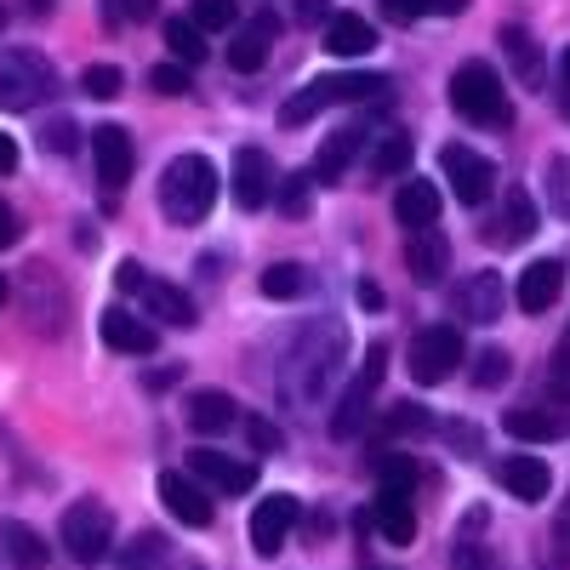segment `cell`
I'll return each mask as SVG.
<instances>
[{"instance_id":"6da1fadb","label":"cell","mask_w":570,"mask_h":570,"mask_svg":"<svg viewBox=\"0 0 570 570\" xmlns=\"http://www.w3.org/2000/svg\"><path fill=\"white\" fill-rule=\"evenodd\" d=\"M217 183L223 177H217V166L206 155H177L166 166V177H160V212L171 223H183V228L206 223L212 206H217Z\"/></svg>"},{"instance_id":"7a4b0ae2","label":"cell","mask_w":570,"mask_h":570,"mask_svg":"<svg viewBox=\"0 0 570 570\" xmlns=\"http://www.w3.org/2000/svg\"><path fill=\"white\" fill-rule=\"evenodd\" d=\"M389 91V75H371V69H354V75H320V80H308L297 98H285V109H279V126L285 131H297V126H308L320 109H337V104H371V98H383Z\"/></svg>"},{"instance_id":"3957f363","label":"cell","mask_w":570,"mask_h":570,"mask_svg":"<svg viewBox=\"0 0 570 570\" xmlns=\"http://www.w3.org/2000/svg\"><path fill=\"white\" fill-rule=\"evenodd\" d=\"M451 109L468 120V126H508L513 120V104L502 91V75L485 63V58H468L456 75H451Z\"/></svg>"},{"instance_id":"277c9868","label":"cell","mask_w":570,"mask_h":570,"mask_svg":"<svg viewBox=\"0 0 570 570\" xmlns=\"http://www.w3.org/2000/svg\"><path fill=\"white\" fill-rule=\"evenodd\" d=\"M52 91H58V75L40 52H23V46L0 52V109H35Z\"/></svg>"},{"instance_id":"5b68a950","label":"cell","mask_w":570,"mask_h":570,"mask_svg":"<svg viewBox=\"0 0 570 570\" xmlns=\"http://www.w3.org/2000/svg\"><path fill=\"white\" fill-rule=\"evenodd\" d=\"M383 360H389V343H371V348H365L360 376L337 394V411H331V440H354V434H365V422H371V400H376V383H383Z\"/></svg>"},{"instance_id":"8992f818","label":"cell","mask_w":570,"mask_h":570,"mask_svg":"<svg viewBox=\"0 0 570 570\" xmlns=\"http://www.w3.org/2000/svg\"><path fill=\"white\" fill-rule=\"evenodd\" d=\"M405 365H411V376H416L422 389L451 383L456 365H462V331H456V325H422L416 343H411V354H405Z\"/></svg>"},{"instance_id":"52a82bcc","label":"cell","mask_w":570,"mask_h":570,"mask_svg":"<svg viewBox=\"0 0 570 570\" xmlns=\"http://www.w3.org/2000/svg\"><path fill=\"white\" fill-rule=\"evenodd\" d=\"M63 548H69V559L75 564H104L109 559V548H115V519H109V508L104 502H75L69 513H63Z\"/></svg>"},{"instance_id":"ba28073f","label":"cell","mask_w":570,"mask_h":570,"mask_svg":"<svg viewBox=\"0 0 570 570\" xmlns=\"http://www.w3.org/2000/svg\"><path fill=\"white\" fill-rule=\"evenodd\" d=\"M440 166H445V183H451V195L462 206H485L497 195V166L480 149H468V142H445Z\"/></svg>"},{"instance_id":"9c48e42d","label":"cell","mask_w":570,"mask_h":570,"mask_svg":"<svg viewBox=\"0 0 570 570\" xmlns=\"http://www.w3.org/2000/svg\"><path fill=\"white\" fill-rule=\"evenodd\" d=\"M297 519H303V508H297L292 491H268V497L252 508V525H246L252 553H257V559H279V553H285V537L297 531Z\"/></svg>"},{"instance_id":"30bf717a","label":"cell","mask_w":570,"mask_h":570,"mask_svg":"<svg viewBox=\"0 0 570 570\" xmlns=\"http://www.w3.org/2000/svg\"><path fill=\"white\" fill-rule=\"evenodd\" d=\"M285 365H292V371H303V365H308V376H303V383H297L292 394H285V400H292V405H314L331 383H337V365H343V337H331V343H325V354H314V331H303V337L292 343V360H285Z\"/></svg>"},{"instance_id":"8fae6325","label":"cell","mask_w":570,"mask_h":570,"mask_svg":"<svg viewBox=\"0 0 570 570\" xmlns=\"http://www.w3.org/2000/svg\"><path fill=\"white\" fill-rule=\"evenodd\" d=\"M188 473L206 485V491H223V497H246L257 485V462H240V456H223L212 445L188 451Z\"/></svg>"},{"instance_id":"7c38bea8","label":"cell","mask_w":570,"mask_h":570,"mask_svg":"<svg viewBox=\"0 0 570 570\" xmlns=\"http://www.w3.org/2000/svg\"><path fill=\"white\" fill-rule=\"evenodd\" d=\"M160 502H166V513L177 519V525H188V531H206L212 513H217L212 491L195 480V473H160Z\"/></svg>"},{"instance_id":"4fadbf2b","label":"cell","mask_w":570,"mask_h":570,"mask_svg":"<svg viewBox=\"0 0 570 570\" xmlns=\"http://www.w3.org/2000/svg\"><path fill=\"white\" fill-rule=\"evenodd\" d=\"M91 155H98V183L109 195L131 183V166H137V149H131V131L126 126H98L91 131Z\"/></svg>"},{"instance_id":"5bb4252c","label":"cell","mask_w":570,"mask_h":570,"mask_svg":"<svg viewBox=\"0 0 570 570\" xmlns=\"http://www.w3.org/2000/svg\"><path fill=\"white\" fill-rule=\"evenodd\" d=\"M98 337L115 348V354H155L160 348V331L142 320V314H131V308H104V320H98Z\"/></svg>"},{"instance_id":"9a60e30c","label":"cell","mask_w":570,"mask_h":570,"mask_svg":"<svg viewBox=\"0 0 570 570\" xmlns=\"http://www.w3.org/2000/svg\"><path fill=\"white\" fill-rule=\"evenodd\" d=\"M268 200H274V160L263 149H240L234 155V206L257 212Z\"/></svg>"},{"instance_id":"2e32d148","label":"cell","mask_w":570,"mask_h":570,"mask_svg":"<svg viewBox=\"0 0 570 570\" xmlns=\"http://www.w3.org/2000/svg\"><path fill=\"white\" fill-rule=\"evenodd\" d=\"M365 137H371V126H343V131H331V137L320 142V155H314V183H348V166L360 160Z\"/></svg>"},{"instance_id":"e0dca14e","label":"cell","mask_w":570,"mask_h":570,"mask_svg":"<svg viewBox=\"0 0 570 570\" xmlns=\"http://www.w3.org/2000/svg\"><path fill=\"white\" fill-rule=\"evenodd\" d=\"M371 525L383 531V542H394V548H411V542H416L411 491H389V485H376V497H371Z\"/></svg>"},{"instance_id":"ac0fdd59","label":"cell","mask_w":570,"mask_h":570,"mask_svg":"<svg viewBox=\"0 0 570 570\" xmlns=\"http://www.w3.org/2000/svg\"><path fill=\"white\" fill-rule=\"evenodd\" d=\"M405 268L416 285H440L451 268V240L440 228H411V246H405Z\"/></svg>"},{"instance_id":"d6986e66","label":"cell","mask_w":570,"mask_h":570,"mask_svg":"<svg viewBox=\"0 0 570 570\" xmlns=\"http://www.w3.org/2000/svg\"><path fill=\"white\" fill-rule=\"evenodd\" d=\"M137 297H142V308H149L155 320H166V325H177V331L200 325V308H195V297H188L183 285H166V279H149V274H142Z\"/></svg>"},{"instance_id":"ffe728a7","label":"cell","mask_w":570,"mask_h":570,"mask_svg":"<svg viewBox=\"0 0 570 570\" xmlns=\"http://www.w3.org/2000/svg\"><path fill=\"white\" fill-rule=\"evenodd\" d=\"M274 35H279V18H274V12H257L240 35H234V46H228V69H234V75H257V69L268 63Z\"/></svg>"},{"instance_id":"44dd1931","label":"cell","mask_w":570,"mask_h":570,"mask_svg":"<svg viewBox=\"0 0 570 570\" xmlns=\"http://www.w3.org/2000/svg\"><path fill=\"white\" fill-rule=\"evenodd\" d=\"M559 292H564V263H553V257H537L525 274H519V308L525 314H548L553 303H559Z\"/></svg>"},{"instance_id":"7402d4cb","label":"cell","mask_w":570,"mask_h":570,"mask_svg":"<svg viewBox=\"0 0 570 570\" xmlns=\"http://www.w3.org/2000/svg\"><path fill=\"white\" fill-rule=\"evenodd\" d=\"M497 480H502V491L519 497V502H542V497L553 491V473H548L542 456H502V462H497Z\"/></svg>"},{"instance_id":"603a6c76","label":"cell","mask_w":570,"mask_h":570,"mask_svg":"<svg viewBox=\"0 0 570 570\" xmlns=\"http://www.w3.org/2000/svg\"><path fill=\"white\" fill-rule=\"evenodd\" d=\"M183 416H188V428H195V434H228L234 422H240V405H234L223 389H195L188 394V405H183Z\"/></svg>"},{"instance_id":"cb8c5ba5","label":"cell","mask_w":570,"mask_h":570,"mask_svg":"<svg viewBox=\"0 0 570 570\" xmlns=\"http://www.w3.org/2000/svg\"><path fill=\"white\" fill-rule=\"evenodd\" d=\"M371 46H376V29L360 12H331L325 18V52L331 58H365Z\"/></svg>"},{"instance_id":"d4e9b609","label":"cell","mask_w":570,"mask_h":570,"mask_svg":"<svg viewBox=\"0 0 570 570\" xmlns=\"http://www.w3.org/2000/svg\"><path fill=\"white\" fill-rule=\"evenodd\" d=\"M394 217L405 228H440V183H400V195H394Z\"/></svg>"},{"instance_id":"484cf974","label":"cell","mask_w":570,"mask_h":570,"mask_svg":"<svg viewBox=\"0 0 570 570\" xmlns=\"http://www.w3.org/2000/svg\"><path fill=\"white\" fill-rule=\"evenodd\" d=\"M525 234H537V200H531V188H508V195H502V217L491 223V240L497 246H519Z\"/></svg>"},{"instance_id":"4316f807","label":"cell","mask_w":570,"mask_h":570,"mask_svg":"<svg viewBox=\"0 0 570 570\" xmlns=\"http://www.w3.org/2000/svg\"><path fill=\"white\" fill-rule=\"evenodd\" d=\"M502 303H508V292H502V274H491V268H480L468 285H462V297H456V308H462V320H497L502 314Z\"/></svg>"},{"instance_id":"83f0119b","label":"cell","mask_w":570,"mask_h":570,"mask_svg":"<svg viewBox=\"0 0 570 570\" xmlns=\"http://www.w3.org/2000/svg\"><path fill=\"white\" fill-rule=\"evenodd\" d=\"M502 428H508L513 440H531V445H542V440L570 434V416H553V411H542V405H519V411H508V416H502Z\"/></svg>"},{"instance_id":"f1b7e54d","label":"cell","mask_w":570,"mask_h":570,"mask_svg":"<svg viewBox=\"0 0 570 570\" xmlns=\"http://www.w3.org/2000/svg\"><path fill=\"white\" fill-rule=\"evenodd\" d=\"M0 548H7V559H12V570H46V542H40V531L35 525H23V519H7L0 525Z\"/></svg>"},{"instance_id":"f546056e","label":"cell","mask_w":570,"mask_h":570,"mask_svg":"<svg viewBox=\"0 0 570 570\" xmlns=\"http://www.w3.org/2000/svg\"><path fill=\"white\" fill-rule=\"evenodd\" d=\"M502 52H508V63H513L519 86H542V46L531 40V29L508 23V29H502Z\"/></svg>"},{"instance_id":"4dcf8cb0","label":"cell","mask_w":570,"mask_h":570,"mask_svg":"<svg viewBox=\"0 0 570 570\" xmlns=\"http://www.w3.org/2000/svg\"><path fill=\"white\" fill-rule=\"evenodd\" d=\"M257 285H263V297L292 303V297H303V292H308V268H303V263H268Z\"/></svg>"},{"instance_id":"1f68e13d","label":"cell","mask_w":570,"mask_h":570,"mask_svg":"<svg viewBox=\"0 0 570 570\" xmlns=\"http://www.w3.org/2000/svg\"><path fill=\"white\" fill-rule=\"evenodd\" d=\"M166 52L188 69V63H200L206 58V29H195L188 18H166Z\"/></svg>"},{"instance_id":"d6a6232c","label":"cell","mask_w":570,"mask_h":570,"mask_svg":"<svg viewBox=\"0 0 570 570\" xmlns=\"http://www.w3.org/2000/svg\"><path fill=\"white\" fill-rule=\"evenodd\" d=\"M411 166V137L405 131H383L376 137V155H371V177H394Z\"/></svg>"},{"instance_id":"836d02e7","label":"cell","mask_w":570,"mask_h":570,"mask_svg":"<svg viewBox=\"0 0 570 570\" xmlns=\"http://www.w3.org/2000/svg\"><path fill=\"white\" fill-rule=\"evenodd\" d=\"M383 428H389L394 440H405V434L416 440V434H434V416H428L416 400H394V405H389V416H383Z\"/></svg>"},{"instance_id":"e575fe53","label":"cell","mask_w":570,"mask_h":570,"mask_svg":"<svg viewBox=\"0 0 570 570\" xmlns=\"http://www.w3.org/2000/svg\"><path fill=\"white\" fill-rule=\"evenodd\" d=\"M274 200H279L285 217H308V206H314V171H292L285 183H274Z\"/></svg>"},{"instance_id":"d590c367","label":"cell","mask_w":570,"mask_h":570,"mask_svg":"<svg viewBox=\"0 0 570 570\" xmlns=\"http://www.w3.org/2000/svg\"><path fill=\"white\" fill-rule=\"evenodd\" d=\"M513 376V354L508 348H480L473 354V389H502Z\"/></svg>"},{"instance_id":"8d00e7d4","label":"cell","mask_w":570,"mask_h":570,"mask_svg":"<svg viewBox=\"0 0 570 570\" xmlns=\"http://www.w3.org/2000/svg\"><path fill=\"white\" fill-rule=\"evenodd\" d=\"M234 18H240V7L234 0H188V23L195 29H234Z\"/></svg>"},{"instance_id":"74e56055","label":"cell","mask_w":570,"mask_h":570,"mask_svg":"<svg viewBox=\"0 0 570 570\" xmlns=\"http://www.w3.org/2000/svg\"><path fill=\"white\" fill-rule=\"evenodd\" d=\"M80 91H86V98H98V104H109V98H120V91H126V75L115 63H91L80 75Z\"/></svg>"},{"instance_id":"f35d334b","label":"cell","mask_w":570,"mask_h":570,"mask_svg":"<svg viewBox=\"0 0 570 570\" xmlns=\"http://www.w3.org/2000/svg\"><path fill=\"white\" fill-rule=\"evenodd\" d=\"M149 86L160 91V98H188V91H195V80H188V69H183L177 58L155 63V69H149Z\"/></svg>"},{"instance_id":"ab89813d","label":"cell","mask_w":570,"mask_h":570,"mask_svg":"<svg viewBox=\"0 0 570 570\" xmlns=\"http://www.w3.org/2000/svg\"><path fill=\"white\" fill-rule=\"evenodd\" d=\"M155 564H166V542L155 537V531H142L131 548H126V559H120V570H155Z\"/></svg>"},{"instance_id":"60d3db41","label":"cell","mask_w":570,"mask_h":570,"mask_svg":"<svg viewBox=\"0 0 570 570\" xmlns=\"http://www.w3.org/2000/svg\"><path fill=\"white\" fill-rule=\"evenodd\" d=\"M376 480H383L389 491H411V485H416V462H411V456H389V451H383V456H376Z\"/></svg>"},{"instance_id":"b9f144b4","label":"cell","mask_w":570,"mask_h":570,"mask_svg":"<svg viewBox=\"0 0 570 570\" xmlns=\"http://www.w3.org/2000/svg\"><path fill=\"white\" fill-rule=\"evenodd\" d=\"M246 440H252V451H279V428L268 416H246Z\"/></svg>"},{"instance_id":"7bdbcfd3","label":"cell","mask_w":570,"mask_h":570,"mask_svg":"<svg viewBox=\"0 0 570 570\" xmlns=\"http://www.w3.org/2000/svg\"><path fill=\"white\" fill-rule=\"evenodd\" d=\"M75 137H80V131H75V120H52V126L40 131V142H46L52 155H69V149H75Z\"/></svg>"},{"instance_id":"ee69618b","label":"cell","mask_w":570,"mask_h":570,"mask_svg":"<svg viewBox=\"0 0 570 570\" xmlns=\"http://www.w3.org/2000/svg\"><path fill=\"white\" fill-rule=\"evenodd\" d=\"M160 0H109V18H126V23H142V18H155Z\"/></svg>"},{"instance_id":"f6af8a7d","label":"cell","mask_w":570,"mask_h":570,"mask_svg":"<svg viewBox=\"0 0 570 570\" xmlns=\"http://www.w3.org/2000/svg\"><path fill=\"white\" fill-rule=\"evenodd\" d=\"M451 570H491V553H485V548H473V542H456Z\"/></svg>"},{"instance_id":"bcb514c9","label":"cell","mask_w":570,"mask_h":570,"mask_svg":"<svg viewBox=\"0 0 570 570\" xmlns=\"http://www.w3.org/2000/svg\"><path fill=\"white\" fill-rule=\"evenodd\" d=\"M383 12H389L394 23H411V18L428 12V0H383Z\"/></svg>"},{"instance_id":"7dc6e473","label":"cell","mask_w":570,"mask_h":570,"mask_svg":"<svg viewBox=\"0 0 570 570\" xmlns=\"http://www.w3.org/2000/svg\"><path fill=\"white\" fill-rule=\"evenodd\" d=\"M553 212L570 217V188H564V160H553Z\"/></svg>"},{"instance_id":"c3c4849f","label":"cell","mask_w":570,"mask_h":570,"mask_svg":"<svg viewBox=\"0 0 570 570\" xmlns=\"http://www.w3.org/2000/svg\"><path fill=\"white\" fill-rule=\"evenodd\" d=\"M331 18V0H297V23H325Z\"/></svg>"},{"instance_id":"681fc988","label":"cell","mask_w":570,"mask_h":570,"mask_svg":"<svg viewBox=\"0 0 570 570\" xmlns=\"http://www.w3.org/2000/svg\"><path fill=\"white\" fill-rule=\"evenodd\" d=\"M115 285L137 297V285H142V263H120V268H115Z\"/></svg>"},{"instance_id":"f907efd6","label":"cell","mask_w":570,"mask_h":570,"mask_svg":"<svg viewBox=\"0 0 570 570\" xmlns=\"http://www.w3.org/2000/svg\"><path fill=\"white\" fill-rule=\"evenodd\" d=\"M12 240H18V212H12L7 200H0V252H7Z\"/></svg>"},{"instance_id":"816d5d0a","label":"cell","mask_w":570,"mask_h":570,"mask_svg":"<svg viewBox=\"0 0 570 570\" xmlns=\"http://www.w3.org/2000/svg\"><path fill=\"white\" fill-rule=\"evenodd\" d=\"M7 171H18V142L0 131V177H7Z\"/></svg>"},{"instance_id":"f5cc1de1","label":"cell","mask_w":570,"mask_h":570,"mask_svg":"<svg viewBox=\"0 0 570 570\" xmlns=\"http://www.w3.org/2000/svg\"><path fill=\"white\" fill-rule=\"evenodd\" d=\"M428 12H440V18H462V12H468V0H428Z\"/></svg>"},{"instance_id":"db71d44e","label":"cell","mask_w":570,"mask_h":570,"mask_svg":"<svg viewBox=\"0 0 570 570\" xmlns=\"http://www.w3.org/2000/svg\"><path fill=\"white\" fill-rule=\"evenodd\" d=\"M360 303H365V308H383V292H376V285L365 279V285H360Z\"/></svg>"},{"instance_id":"11a10c76","label":"cell","mask_w":570,"mask_h":570,"mask_svg":"<svg viewBox=\"0 0 570 570\" xmlns=\"http://www.w3.org/2000/svg\"><path fill=\"white\" fill-rule=\"evenodd\" d=\"M23 7H29L35 18H46V12H52V0H23Z\"/></svg>"},{"instance_id":"9f6ffc18","label":"cell","mask_w":570,"mask_h":570,"mask_svg":"<svg viewBox=\"0 0 570 570\" xmlns=\"http://www.w3.org/2000/svg\"><path fill=\"white\" fill-rule=\"evenodd\" d=\"M7 297H12V285H7V274H0V308H7Z\"/></svg>"},{"instance_id":"6f0895ef","label":"cell","mask_w":570,"mask_h":570,"mask_svg":"<svg viewBox=\"0 0 570 570\" xmlns=\"http://www.w3.org/2000/svg\"><path fill=\"white\" fill-rule=\"evenodd\" d=\"M564 86H570V52H564Z\"/></svg>"},{"instance_id":"680465c9","label":"cell","mask_w":570,"mask_h":570,"mask_svg":"<svg viewBox=\"0 0 570 570\" xmlns=\"http://www.w3.org/2000/svg\"><path fill=\"white\" fill-rule=\"evenodd\" d=\"M564 531H570V502H564Z\"/></svg>"},{"instance_id":"91938a15","label":"cell","mask_w":570,"mask_h":570,"mask_svg":"<svg viewBox=\"0 0 570 570\" xmlns=\"http://www.w3.org/2000/svg\"><path fill=\"white\" fill-rule=\"evenodd\" d=\"M0 29H7V7H0Z\"/></svg>"},{"instance_id":"94428289","label":"cell","mask_w":570,"mask_h":570,"mask_svg":"<svg viewBox=\"0 0 570 570\" xmlns=\"http://www.w3.org/2000/svg\"><path fill=\"white\" fill-rule=\"evenodd\" d=\"M365 570H389V564H365Z\"/></svg>"}]
</instances>
